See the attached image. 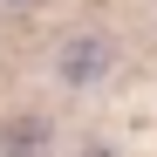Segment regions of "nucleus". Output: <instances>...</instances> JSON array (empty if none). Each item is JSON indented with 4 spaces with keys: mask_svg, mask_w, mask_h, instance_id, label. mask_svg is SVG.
<instances>
[{
    "mask_svg": "<svg viewBox=\"0 0 157 157\" xmlns=\"http://www.w3.org/2000/svg\"><path fill=\"white\" fill-rule=\"evenodd\" d=\"M102 62H109V55H102V41H68V48H62V75H68V82L102 75Z\"/></svg>",
    "mask_w": 157,
    "mask_h": 157,
    "instance_id": "nucleus-1",
    "label": "nucleus"
},
{
    "mask_svg": "<svg viewBox=\"0 0 157 157\" xmlns=\"http://www.w3.org/2000/svg\"><path fill=\"white\" fill-rule=\"evenodd\" d=\"M41 137H48V130H41L34 116H21V123L0 130V150H7V157H41Z\"/></svg>",
    "mask_w": 157,
    "mask_h": 157,
    "instance_id": "nucleus-2",
    "label": "nucleus"
},
{
    "mask_svg": "<svg viewBox=\"0 0 157 157\" xmlns=\"http://www.w3.org/2000/svg\"><path fill=\"white\" fill-rule=\"evenodd\" d=\"M14 7H28V0H14Z\"/></svg>",
    "mask_w": 157,
    "mask_h": 157,
    "instance_id": "nucleus-3",
    "label": "nucleus"
}]
</instances>
